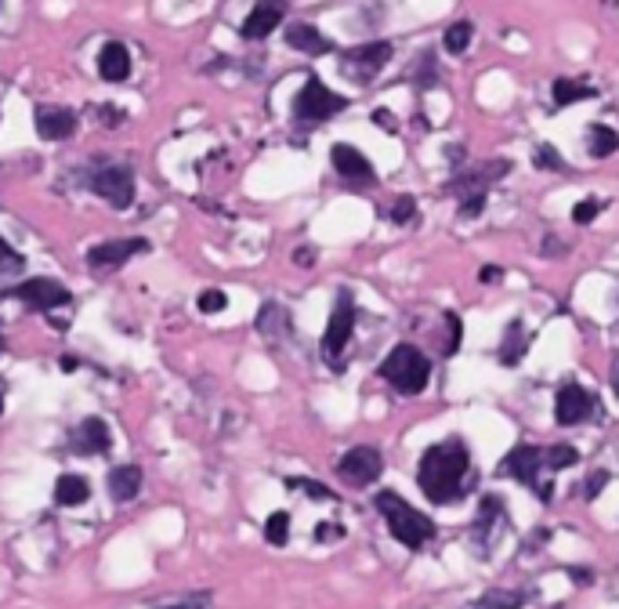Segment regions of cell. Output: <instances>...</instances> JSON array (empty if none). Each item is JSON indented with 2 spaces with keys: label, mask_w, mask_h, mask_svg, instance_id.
<instances>
[{
  "label": "cell",
  "mask_w": 619,
  "mask_h": 609,
  "mask_svg": "<svg viewBox=\"0 0 619 609\" xmlns=\"http://www.w3.org/2000/svg\"><path fill=\"white\" fill-rule=\"evenodd\" d=\"M468 465H471V457H468L464 443H438V447H431L420 457V475H417L424 497L434 500V504L453 500L460 493V486H464Z\"/></svg>",
  "instance_id": "1"
},
{
  "label": "cell",
  "mask_w": 619,
  "mask_h": 609,
  "mask_svg": "<svg viewBox=\"0 0 619 609\" xmlns=\"http://www.w3.org/2000/svg\"><path fill=\"white\" fill-rule=\"evenodd\" d=\"M377 508H381V515L388 518V530H391V537H395L399 544H406V548H424V544L434 537V522H431L427 515H420L417 508H409L399 493H391V490L377 493Z\"/></svg>",
  "instance_id": "2"
},
{
  "label": "cell",
  "mask_w": 619,
  "mask_h": 609,
  "mask_svg": "<svg viewBox=\"0 0 619 609\" xmlns=\"http://www.w3.org/2000/svg\"><path fill=\"white\" fill-rule=\"evenodd\" d=\"M381 378L391 388H399L402 396H417L431 381V363L417 344H395L388 352V360L381 363Z\"/></svg>",
  "instance_id": "3"
},
{
  "label": "cell",
  "mask_w": 619,
  "mask_h": 609,
  "mask_svg": "<svg viewBox=\"0 0 619 609\" xmlns=\"http://www.w3.org/2000/svg\"><path fill=\"white\" fill-rule=\"evenodd\" d=\"M344 106H348V102H344L340 95H333L319 76H308L305 87L297 91V99H294V117H297L301 124H319V120L337 117Z\"/></svg>",
  "instance_id": "4"
},
{
  "label": "cell",
  "mask_w": 619,
  "mask_h": 609,
  "mask_svg": "<svg viewBox=\"0 0 619 609\" xmlns=\"http://www.w3.org/2000/svg\"><path fill=\"white\" fill-rule=\"evenodd\" d=\"M91 189H95L109 207L124 211V207H131V200H134V174H131L127 163H102V167H95V174H91Z\"/></svg>",
  "instance_id": "5"
},
{
  "label": "cell",
  "mask_w": 619,
  "mask_h": 609,
  "mask_svg": "<svg viewBox=\"0 0 619 609\" xmlns=\"http://www.w3.org/2000/svg\"><path fill=\"white\" fill-rule=\"evenodd\" d=\"M8 298H15V301H22L26 309H33V312H51V309H62V305H69L73 301V294H69V287H62L58 280H47V276H33V280H22V283H15L12 291H4Z\"/></svg>",
  "instance_id": "6"
},
{
  "label": "cell",
  "mask_w": 619,
  "mask_h": 609,
  "mask_svg": "<svg viewBox=\"0 0 619 609\" xmlns=\"http://www.w3.org/2000/svg\"><path fill=\"white\" fill-rule=\"evenodd\" d=\"M391 58V44L377 40V44H363V48H351L344 58H340V73L351 76L356 83H370Z\"/></svg>",
  "instance_id": "7"
},
{
  "label": "cell",
  "mask_w": 619,
  "mask_h": 609,
  "mask_svg": "<svg viewBox=\"0 0 619 609\" xmlns=\"http://www.w3.org/2000/svg\"><path fill=\"white\" fill-rule=\"evenodd\" d=\"M381 468H384L381 450H374V447H356V450H348V454L340 457L337 475H340L344 483H351V486H370V483L381 475Z\"/></svg>",
  "instance_id": "8"
},
{
  "label": "cell",
  "mask_w": 619,
  "mask_h": 609,
  "mask_svg": "<svg viewBox=\"0 0 619 609\" xmlns=\"http://www.w3.org/2000/svg\"><path fill=\"white\" fill-rule=\"evenodd\" d=\"M351 330H356V305H351L348 294H340L337 305H333V316L326 323V334H322V352H326V360H337L344 352Z\"/></svg>",
  "instance_id": "9"
},
{
  "label": "cell",
  "mask_w": 619,
  "mask_h": 609,
  "mask_svg": "<svg viewBox=\"0 0 619 609\" xmlns=\"http://www.w3.org/2000/svg\"><path fill=\"white\" fill-rule=\"evenodd\" d=\"M507 170H511V160H486V163L464 170L460 178H453L446 189L457 193V196H464V200H468V196H486V186L496 182V178H503Z\"/></svg>",
  "instance_id": "10"
},
{
  "label": "cell",
  "mask_w": 619,
  "mask_h": 609,
  "mask_svg": "<svg viewBox=\"0 0 619 609\" xmlns=\"http://www.w3.org/2000/svg\"><path fill=\"white\" fill-rule=\"evenodd\" d=\"M149 250V239H109V243H99L87 250V265L95 269H120L127 257Z\"/></svg>",
  "instance_id": "11"
},
{
  "label": "cell",
  "mask_w": 619,
  "mask_h": 609,
  "mask_svg": "<svg viewBox=\"0 0 619 609\" xmlns=\"http://www.w3.org/2000/svg\"><path fill=\"white\" fill-rule=\"evenodd\" d=\"M330 160H333V170L340 174L344 182H374V167H370V160H366L356 145L337 142V145L330 149Z\"/></svg>",
  "instance_id": "12"
},
{
  "label": "cell",
  "mask_w": 619,
  "mask_h": 609,
  "mask_svg": "<svg viewBox=\"0 0 619 609\" xmlns=\"http://www.w3.org/2000/svg\"><path fill=\"white\" fill-rule=\"evenodd\" d=\"M590 410H594L590 392H583L580 385H562L558 388V399H555V421L558 424H580Z\"/></svg>",
  "instance_id": "13"
},
{
  "label": "cell",
  "mask_w": 619,
  "mask_h": 609,
  "mask_svg": "<svg viewBox=\"0 0 619 609\" xmlns=\"http://www.w3.org/2000/svg\"><path fill=\"white\" fill-rule=\"evenodd\" d=\"M540 465H544V454H540L537 447H514V450L503 457L500 472H503V475H514V479L525 483V486H537Z\"/></svg>",
  "instance_id": "14"
},
{
  "label": "cell",
  "mask_w": 619,
  "mask_h": 609,
  "mask_svg": "<svg viewBox=\"0 0 619 609\" xmlns=\"http://www.w3.org/2000/svg\"><path fill=\"white\" fill-rule=\"evenodd\" d=\"M69 443L76 454H106L109 450V424L102 417H87L76 424Z\"/></svg>",
  "instance_id": "15"
},
{
  "label": "cell",
  "mask_w": 619,
  "mask_h": 609,
  "mask_svg": "<svg viewBox=\"0 0 619 609\" xmlns=\"http://www.w3.org/2000/svg\"><path fill=\"white\" fill-rule=\"evenodd\" d=\"M76 131V113L73 109H58V106H44L37 109V135L44 142H62Z\"/></svg>",
  "instance_id": "16"
},
{
  "label": "cell",
  "mask_w": 619,
  "mask_h": 609,
  "mask_svg": "<svg viewBox=\"0 0 619 609\" xmlns=\"http://www.w3.org/2000/svg\"><path fill=\"white\" fill-rule=\"evenodd\" d=\"M99 73H102V80H109V83H120V80L131 76V55H127V48H124L120 40H109V44L99 51Z\"/></svg>",
  "instance_id": "17"
},
{
  "label": "cell",
  "mask_w": 619,
  "mask_h": 609,
  "mask_svg": "<svg viewBox=\"0 0 619 609\" xmlns=\"http://www.w3.org/2000/svg\"><path fill=\"white\" fill-rule=\"evenodd\" d=\"M279 22H283V8L279 4H257L246 15V22H243V37L246 40H261V37H269Z\"/></svg>",
  "instance_id": "18"
},
{
  "label": "cell",
  "mask_w": 619,
  "mask_h": 609,
  "mask_svg": "<svg viewBox=\"0 0 619 609\" xmlns=\"http://www.w3.org/2000/svg\"><path fill=\"white\" fill-rule=\"evenodd\" d=\"M287 44L294 48V51H305V55H326L333 44H330V37H322L315 26H308V22H290V30H287Z\"/></svg>",
  "instance_id": "19"
},
{
  "label": "cell",
  "mask_w": 619,
  "mask_h": 609,
  "mask_svg": "<svg viewBox=\"0 0 619 609\" xmlns=\"http://www.w3.org/2000/svg\"><path fill=\"white\" fill-rule=\"evenodd\" d=\"M500 526H503L500 497H486V500H482V508H478V515H475V541L482 537V541H486V548H489V544L496 541Z\"/></svg>",
  "instance_id": "20"
},
{
  "label": "cell",
  "mask_w": 619,
  "mask_h": 609,
  "mask_svg": "<svg viewBox=\"0 0 619 609\" xmlns=\"http://www.w3.org/2000/svg\"><path fill=\"white\" fill-rule=\"evenodd\" d=\"M525 348H529V334H525V323L514 319L507 330H503V344H500V363L503 367H518L521 356H525Z\"/></svg>",
  "instance_id": "21"
},
{
  "label": "cell",
  "mask_w": 619,
  "mask_h": 609,
  "mask_svg": "<svg viewBox=\"0 0 619 609\" xmlns=\"http://www.w3.org/2000/svg\"><path fill=\"white\" fill-rule=\"evenodd\" d=\"M138 490H142V468H134V465L113 468V475H109V497L113 500H131V497H138Z\"/></svg>",
  "instance_id": "22"
},
{
  "label": "cell",
  "mask_w": 619,
  "mask_h": 609,
  "mask_svg": "<svg viewBox=\"0 0 619 609\" xmlns=\"http://www.w3.org/2000/svg\"><path fill=\"white\" fill-rule=\"evenodd\" d=\"M87 497H91V486H87V479H80V475H62V479L55 483V500L65 504V508L83 504Z\"/></svg>",
  "instance_id": "23"
},
{
  "label": "cell",
  "mask_w": 619,
  "mask_h": 609,
  "mask_svg": "<svg viewBox=\"0 0 619 609\" xmlns=\"http://www.w3.org/2000/svg\"><path fill=\"white\" fill-rule=\"evenodd\" d=\"M257 330L269 334V337H276V334H287V330H290V319H287V312H283L276 301H269V305L257 312Z\"/></svg>",
  "instance_id": "24"
},
{
  "label": "cell",
  "mask_w": 619,
  "mask_h": 609,
  "mask_svg": "<svg viewBox=\"0 0 619 609\" xmlns=\"http://www.w3.org/2000/svg\"><path fill=\"white\" fill-rule=\"evenodd\" d=\"M587 99H594V87L576 83V80H555V102L558 106H576V102H587Z\"/></svg>",
  "instance_id": "25"
},
{
  "label": "cell",
  "mask_w": 619,
  "mask_h": 609,
  "mask_svg": "<svg viewBox=\"0 0 619 609\" xmlns=\"http://www.w3.org/2000/svg\"><path fill=\"white\" fill-rule=\"evenodd\" d=\"M587 149H590V156H594V160L612 156V152L619 149V135H615L612 127L598 124V127H590V142H587Z\"/></svg>",
  "instance_id": "26"
},
{
  "label": "cell",
  "mask_w": 619,
  "mask_h": 609,
  "mask_svg": "<svg viewBox=\"0 0 619 609\" xmlns=\"http://www.w3.org/2000/svg\"><path fill=\"white\" fill-rule=\"evenodd\" d=\"M471 22H453L450 30H446V37H442V44H446V51L450 55H464L468 51V44H471Z\"/></svg>",
  "instance_id": "27"
},
{
  "label": "cell",
  "mask_w": 619,
  "mask_h": 609,
  "mask_svg": "<svg viewBox=\"0 0 619 609\" xmlns=\"http://www.w3.org/2000/svg\"><path fill=\"white\" fill-rule=\"evenodd\" d=\"M264 537H269V544L283 548V544H287V537H290V515H287V511L269 515V522H264Z\"/></svg>",
  "instance_id": "28"
},
{
  "label": "cell",
  "mask_w": 619,
  "mask_h": 609,
  "mask_svg": "<svg viewBox=\"0 0 619 609\" xmlns=\"http://www.w3.org/2000/svg\"><path fill=\"white\" fill-rule=\"evenodd\" d=\"M544 461H547L555 472H562V468H572V465L580 461V450L569 447V443H558V447H551V450L544 454Z\"/></svg>",
  "instance_id": "29"
},
{
  "label": "cell",
  "mask_w": 619,
  "mask_h": 609,
  "mask_svg": "<svg viewBox=\"0 0 619 609\" xmlns=\"http://www.w3.org/2000/svg\"><path fill=\"white\" fill-rule=\"evenodd\" d=\"M521 605V595L514 591H489L475 609H518Z\"/></svg>",
  "instance_id": "30"
},
{
  "label": "cell",
  "mask_w": 619,
  "mask_h": 609,
  "mask_svg": "<svg viewBox=\"0 0 619 609\" xmlns=\"http://www.w3.org/2000/svg\"><path fill=\"white\" fill-rule=\"evenodd\" d=\"M22 265H26L22 254L8 239H0V276H4V273H22Z\"/></svg>",
  "instance_id": "31"
},
{
  "label": "cell",
  "mask_w": 619,
  "mask_h": 609,
  "mask_svg": "<svg viewBox=\"0 0 619 609\" xmlns=\"http://www.w3.org/2000/svg\"><path fill=\"white\" fill-rule=\"evenodd\" d=\"M460 348V316L457 312H446V344H442V352L453 356Z\"/></svg>",
  "instance_id": "32"
},
{
  "label": "cell",
  "mask_w": 619,
  "mask_h": 609,
  "mask_svg": "<svg viewBox=\"0 0 619 609\" xmlns=\"http://www.w3.org/2000/svg\"><path fill=\"white\" fill-rule=\"evenodd\" d=\"M598 214H601V204H598V200H580V204L572 207V222H576V225H590Z\"/></svg>",
  "instance_id": "33"
},
{
  "label": "cell",
  "mask_w": 619,
  "mask_h": 609,
  "mask_svg": "<svg viewBox=\"0 0 619 609\" xmlns=\"http://www.w3.org/2000/svg\"><path fill=\"white\" fill-rule=\"evenodd\" d=\"M196 309L207 312V316H214V312L225 309V294H221V291H203V294L196 298Z\"/></svg>",
  "instance_id": "34"
},
{
  "label": "cell",
  "mask_w": 619,
  "mask_h": 609,
  "mask_svg": "<svg viewBox=\"0 0 619 609\" xmlns=\"http://www.w3.org/2000/svg\"><path fill=\"white\" fill-rule=\"evenodd\" d=\"M533 163H537V167H551V170H558V167H562V160H558V152H555L551 145H537Z\"/></svg>",
  "instance_id": "35"
},
{
  "label": "cell",
  "mask_w": 619,
  "mask_h": 609,
  "mask_svg": "<svg viewBox=\"0 0 619 609\" xmlns=\"http://www.w3.org/2000/svg\"><path fill=\"white\" fill-rule=\"evenodd\" d=\"M413 211H417V204H413V196H402V200H395V207H391V222H399V225H406V222L413 218Z\"/></svg>",
  "instance_id": "36"
},
{
  "label": "cell",
  "mask_w": 619,
  "mask_h": 609,
  "mask_svg": "<svg viewBox=\"0 0 619 609\" xmlns=\"http://www.w3.org/2000/svg\"><path fill=\"white\" fill-rule=\"evenodd\" d=\"M482 207H486V196H468V200L460 204V218H478Z\"/></svg>",
  "instance_id": "37"
},
{
  "label": "cell",
  "mask_w": 619,
  "mask_h": 609,
  "mask_svg": "<svg viewBox=\"0 0 619 609\" xmlns=\"http://www.w3.org/2000/svg\"><path fill=\"white\" fill-rule=\"evenodd\" d=\"M159 609H207V598H203V595H189V598H182V602L159 605Z\"/></svg>",
  "instance_id": "38"
},
{
  "label": "cell",
  "mask_w": 619,
  "mask_h": 609,
  "mask_svg": "<svg viewBox=\"0 0 619 609\" xmlns=\"http://www.w3.org/2000/svg\"><path fill=\"white\" fill-rule=\"evenodd\" d=\"M605 483H608V472H594V475L587 479V497L594 500V497H598V493L605 490Z\"/></svg>",
  "instance_id": "39"
},
{
  "label": "cell",
  "mask_w": 619,
  "mask_h": 609,
  "mask_svg": "<svg viewBox=\"0 0 619 609\" xmlns=\"http://www.w3.org/2000/svg\"><path fill=\"white\" fill-rule=\"evenodd\" d=\"M287 486H305L312 497H330V490L326 486H319V483H308V479H287Z\"/></svg>",
  "instance_id": "40"
},
{
  "label": "cell",
  "mask_w": 619,
  "mask_h": 609,
  "mask_svg": "<svg viewBox=\"0 0 619 609\" xmlns=\"http://www.w3.org/2000/svg\"><path fill=\"white\" fill-rule=\"evenodd\" d=\"M315 537H319V541H337L340 530H337V526H326V522H322V526H315Z\"/></svg>",
  "instance_id": "41"
},
{
  "label": "cell",
  "mask_w": 619,
  "mask_h": 609,
  "mask_svg": "<svg viewBox=\"0 0 619 609\" xmlns=\"http://www.w3.org/2000/svg\"><path fill=\"white\" fill-rule=\"evenodd\" d=\"M374 120H377V124H384L388 131H395V117H391L388 109H377V113H374Z\"/></svg>",
  "instance_id": "42"
},
{
  "label": "cell",
  "mask_w": 619,
  "mask_h": 609,
  "mask_svg": "<svg viewBox=\"0 0 619 609\" xmlns=\"http://www.w3.org/2000/svg\"><path fill=\"white\" fill-rule=\"evenodd\" d=\"M496 276H500V269H496V265H486V269L478 273V280H482V283H493Z\"/></svg>",
  "instance_id": "43"
},
{
  "label": "cell",
  "mask_w": 619,
  "mask_h": 609,
  "mask_svg": "<svg viewBox=\"0 0 619 609\" xmlns=\"http://www.w3.org/2000/svg\"><path fill=\"white\" fill-rule=\"evenodd\" d=\"M562 250V243L555 239V236H547V247H544V254H558Z\"/></svg>",
  "instance_id": "44"
},
{
  "label": "cell",
  "mask_w": 619,
  "mask_h": 609,
  "mask_svg": "<svg viewBox=\"0 0 619 609\" xmlns=\"http://www.w3.org/2000/svg\"><path fill=\"white\" fill-rule=\"evenodd\" d=\"M62 370L73 374V370H76V360H73V356H62Z\"/></svg>",
  "instance_id": "45"
},
{
  "label": "cell",
  "mask_w": 619,
  "mask_h": 609,
  "mask_svg": "<svg viewBox=\"0 0 619 609\" xmlns=\"http://www.w3.org/2000/svg\"><path fill=\"white\" fill-rule=\"evenodd\" d=\"M612 388H615V399H619V363H615V370H612Z\"/></svg>",
  "instance_id": "46"
},
{
  "label": "cell",
  "mask_w": 619,
  "mask_h": 609,
  "mask_svg": "<svg viewBox=\"0 0 619 609\" xmlns=\"http://www.w3.org/2000/svg\"><path fill=\"white\" fill-rule=\"evenodd\" d=\"M0 413H4V396H0Z\"/></svg>",
  "instance_id": "47"
},
{
  "label": "cell",
  "mask_w": 619,
  "mask_h": 609,
  "mask_svg": "<svg viewBox=\"0 0 619 609\" xmlns=\"http://www.w3.org/2000/svg\"><path fill=\"white\" fill-rule=\"evenodd\" d=\"M0 344H4V337H0Z\"/></svg>",
  "instance_id": "48"
}]
</instances>
